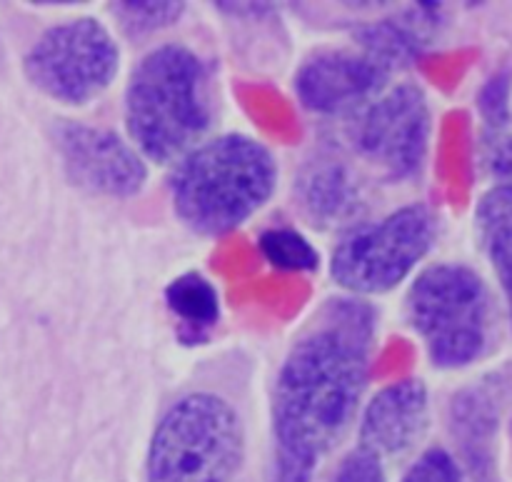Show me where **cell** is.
Returning <instances> with one entry per match:
<instances>
[{"mask_svg": "<svg viewBox=\"0 0 512 482\" xmlns=\"http://www.w3.org/2000/svg\"><path fill=\"white\" fill-rule=\"evenodd\" d=\"M293 198L313 228H353L368 208V188L353 163L335 153H315L293 180Z\"/></svg>", "mask_w": 512, "mask_h": 482, "instance_id": "cell-12", "label": "cell"}, {"mask_svg": "<svg viewBox=\"0 0 512 482\" xmlns=\"http://www.w3.org/2000/svg\"><path fill=\"white\" fill-rule=\"evenodd\" d=\"M455 433L463 443L470 465L483 480L485 470L490 468V445H493L495 415L488 398L480 393H463L455 400Z\"/></svg>", "mask_w": 512, "mask_h": 482, "instance_id": "cell-16", "label": "cell"}, {"mask_svg": "<svg viewBox=\"0 0 512 482\" xmlns=\"http://www.w3.org/2000/svg\"><path fill=\"white\" fill-rule=\"evenodd\" d=\"M438 215L425 203H408L343 233L330 255V278L350 298L385 295L403 285L438 240Z\"/></svg>", "mask_w": 512, "mask_h": 482, "instance_id": "cell-6", "label": "cell"}, {"mask_svg": "<svg viewBox=\"0 0 512 482\" xmlns=\"http://www.w3.org/2000/svg\"><path fill=\"white\" fill-rule=\"evenodd\" d=\"M145 482H250L238 410L208 390L175 400L150 435Z\"/></svg>", "mask_w": 512, "mask_h": 482, "instance_id": "cell-4", "label": "cell"}, {"mask_svg": "<svg viewBox=\"0 0 512 482\" xmlns=\"http://www.w3.org/2000/svg\"><path fill=\"white\" fill-rule=\"evenodd\" d=\"M438 10V3H418L400 18L365 25L355 33V38L360 40V50L373 55L378 63L395 73L403 65L413 63L425 48L430 30L438 23Z\"/></svg>", "mask_w": 512, "mask_h": 482, "instance_id": "cell-13", "label": "cell"}, {"mask_svg": "<svg viewBox=\"0 0 512 482\" xmlns=\"http://www.w3.org/2000/svg\"><path fill=\"white\" fill-rule=\"evenodd\" d=\"M55 150L70 183L90 195L128 200L148 183V160L103 125L63 120L55 125Z\"/></svg>", "mask_w": 512, "mask_h": 482, "instance_id": "cell-9", "label": "cell"}, {"mask_svg": "<svg viewBox=\"0 0 512 482\" xmlns=\"http://www.w3.org/2000/svg\"><path fill=\"white\" fill-rule=\"evenodd\" d=\"M378 345V315L360 298L323 303L295 338L270 398L268 482H315L355 423Z\"/></svg>", "mask_w": 512, "mask_h": 482, "instance_id": "cell-1", "label": "cell"}, {"mask_svg": "<svg viewBox=\"0 0 512 482\" xmlns=\"http://www.w3.org/2000/svg\"><path fill=\"white\" fill-rule=\"evenodd\" d=\"M345 140L388 183L418 180L433 140L428 95L418 83L388 85L358 113L345 118Z\"/></svg>", "mask_w": 512, "mask_h": 482, "instance_id": "cell-8", "label": "cell"}, {"mask_svg": "<svg viewBox=\"0 0 512 482\" xmlns=\"http://www.w3.org/2000/svg\"><path fill=\"white\" fill-rule=\"evenodd\" d=\"M258 248L265 263L283 273H313L320 268V253L315 245L290 225L265 228L258 235Z\"/></svg>", "mask_w": 512, "mask_h": 482, "instance_id": "cell-17", "label": "cell"}, {"mask_svg": "<svg viewBox=\"0 0 512 482\" xmlns=\"http://www.w3.org/2000/svg\"><path fill=\"white\" fill-rule=\"evenodd\" d=\"M278 160L265 143L243 133L203 140L168 178L173 213L205 238H220L243 228L268 205L278 188Z\"/></svg>", "mask_w": 512, "mask_h": 482, "instance_id": "cell-3", "label": "cell"}, {"mask_svg": "<svg viewBox=\"0 0 512 482\" xmlns=\"http://www.w3.org/2000/svg\"><path fill=\"white\" fill-rule=\"evenodd\" d=\"M213 120V68L198 50L163 43L130 70L123 93L125 138L148 163H178L203 143Z\"/></svg>", "mask_w": 512, "mask_h": 482, "instance_id": "cell-2", "label": "cell"}, {"mask_svg": "<svg viewBox=\"0 0 512 482\" xmlns=\"http://www.w3.org/2000/svg\"><path fill=\"white\" fill-rule=\"evenodd\" d=\"M430 393L418 378L383 385L360 410L358 450L380 463L410 453L428 430Z\"/></svg>", "mask_w": 512, "mask_h": 482, "instance_id": "cell-11", "label": "cell"}, {"mask_svg": "<svg viewBox=\"0 0 512 482\" xmlns=\"http://www.w3.org/2000/svg\"><path fill=\"white\" fill-rule=\"evenodd\" d=\"M403 315L438 370H463L488 350L493 298L468 265L435 263L420 270L405 293Z\"/></svg>", "mask_w": 512, "mask_h": 482, "instance_id": "cell-5", "label": "cell"}, {"mask_svg": "<svg viewBox=\"0 0 512 482\" xmlns=\"http://www.w3.org/2000/svg\"><path fill=\"white\" fill-rule=\"evenodd\" d=\"M400 482H465V475L448 450L430 448L405 470Z\"/></svg>", "mask_w": 512, "mask_h": 482, "instance_id": "cell-19", "label": "cell"}, {"mask_svg": "<svg viewBox=\"0 0 512 482\" xmlns=\"http://www.w3.org/2000/svg\"><path fill=\"white\" fill-rule=\"evenodd\" d=\"M393 70L365 50L320 48L300 63L293 90L308 113L350 118L388 88Z\"/></svg>", "mask_w": 512, "mask_h": 482, "instance_id": "cell-10", "label": "cell"}, {"mask_svg": "<svg viewBox=\"0 0 512 482\" xmlns=\"http://www.w3.org/2000/svg\"><path fill=\"white\" fill-rule=\"evenodd\" d=\"M335 482H388L385 463H380L373 455L363 453V450H353V453L340 463Z\"/></svg>", "mask_w": 512, "mask_h": 482, "instance_id": "cell-20", "label": "cell"}, {"mask_svg": "<svg viewBox=\"0 0 512 482\" xmlns=\"http://www.w3.org/2000/svg\"><path fill=\"white\" fill-rule=\"evenodd\" d=\"M165 305L170 315L178 320V335L183 343L198 345L205 343L210 330L220 323V293L213 280L203 273L178 275L165 288Z\"/></svg>", "mask_w": 512, "mask_h": 482, "instance_id": "cell-15", "label": "cell"}, {"mask_svg": "<svg viewBox=\"0 0 512 482\" xmlns=\"http://www.w3.org/2000/svg\"><path fill=\"white\" fill-rule=\"evenodd\" d=\"M475 230L485 258L493 265L495 278L508 298L512 323V180L493 185L480 198L475 210Z\"/></svg>", "mask_w": 512, "mask_h": 482, "instance_id": "cell-14", "label": "cell"}, {"mask_svg": "<svg viewBox=\"0 0 512 482\" xmlns=\"http://www.w3.org/2000/svg\"><path fill=\"white\" fill-rule=\"evenodd\" d=\"M185 13V3H145V0H130V3H113L110 15L118 23L120 33L130 40H143L150 35L168 30L178 23Z\"/></svg>", "mask_w": 512, "mask_h": 482, "instance_id": "cell-18", "label": "cell"}, {"mask_svg": "<svg viewBox=\"0 0 512 482\" xmlns=\"http://www.w3.org/2000/svg\"><path fill=\"white\" fill-rule=\"evenodd\" d=\"M113 30L90 15L45 28L23 58L25 78L38 93L70 108H85L108 93L120 73Z\"/></svg>", "mask_w": 512, "mask_h": 482, "instance_id": "cell-7", "label": "cell"}]
</instances>
